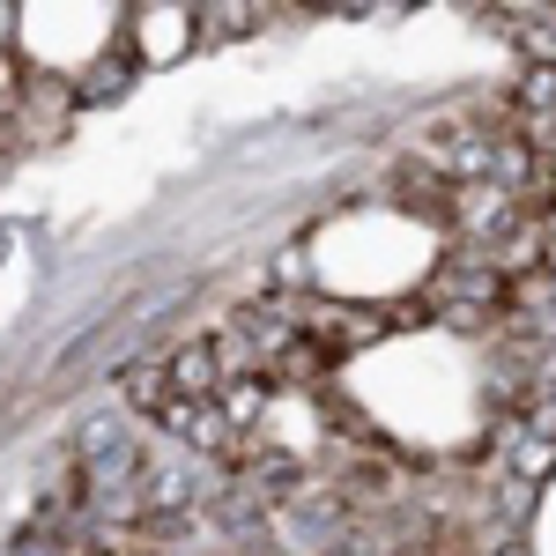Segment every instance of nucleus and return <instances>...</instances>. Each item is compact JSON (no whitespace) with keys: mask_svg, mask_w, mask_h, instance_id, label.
Segmentation results:
<instances>
[{"mask_svg":"<svg viewBox=\"0 0 556 556\" xmlns=\"http://www.w3.org/2000/svg\"><path fill=\"white\" fill-rule=\"evenodd\" d=\"M267 8H201L193 23H208V38H245V23H260Z\"/></svg>","mask_w":556,"mask_h":556,"instance_id":"nucleus-4","label":"nucleus"},{"mask_svg":"<svg viewBox=\"0 0 556 556\" xmlns=\"http://www.w3.org/2000/svg\"><path fill=\"white\" fill-rule=\"evenodd\" d=\"M60 556H119V549H104V542H89V549H60Z\"/></svg>","mask_w":556,"mask_h":556,"instance_id":"nucleus-6","label":"nucleus"},{"mask_svg":"<svg viewBox=\"0 0 556 556\" xmlns=\"http://www.w3.org/2000/svg\"><path fill=\"white\" fill-rule=\"evenodd\" d=\"M215 408H223V424L238 430V438H253V430H267V416H275V386L267 379H223L215 386Z\"/></svg>","mask_w":556,"mask_h":556,"instance_id":"nucleus-2","label":"nucleus"},{"mask_svg":"<svg viewBox=\"0 0 556 556\" xmlns=\"http://www.w3.org/2000/svg\"><path fill=\"white\" fill-rule=\"evenodd\" d=\"M156 556H164V549H156Z\"/></svg>","mask_w":556,"mask_h":556,"instance_id":"nucleus-7","label":"nucleus"},{"mask_svg":"<svg viewBox=\"0 0 556 556\" xmlns=\"http://www.w3.org/2000/svg\"><path fill=\"white\" fill-rule=\"evenodd\" d=\"M8 556H60V534H15V542H8Z\"/></svg>","mask_w":556,"mask_h":556,"instance_id":"nucleus-5","label":"nucleus"},{"mask_svg":"<svg viewBox=\"0 0 556 556\" xmlns=\"http://www.w3.org/2000/svg\"><path fill=\"white\" fill-rule=\"evenodd\" d=\"M513 468H519V482L534 490V482L556 468V445H549V438H527V430H519V438H513Z\"/></svg>","mask_w":556,"mask_h":556,"instance_id":"nucleus-3","label":"nucleus"},{"mask_svg":"<svg viewBox=\"0 0 556 556\" xmlns=\"http://www.w3.org/2000/svg\"><path fill=\"white\" fill-rule=\"evenodd\" d=\"M164 386H172L178 401H215V386H223V356H215L208 334L164 356Z\"/></svg>","mask_w":556,"mask_h":556,"instance_id":"nucleus-1","label":"nucleus"}]
</instances>
